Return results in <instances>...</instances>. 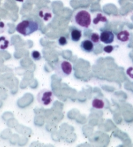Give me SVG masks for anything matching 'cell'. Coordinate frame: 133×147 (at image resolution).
Segmentation results:
<instances>
[{"label": "cell", "mask_w": 133, "mask_h": 147, "mask_svg": "<svg viewBox=\"0 0 133 147\" xmlns=\"http://www.w3.org/2000/svg\"><path fill=\"white\" fill-rule=\"evenodd\" d=\"M92 18L90 12L84 9H79L73 12L71 23L80 29H87L90 27Z\"/></svg>", "instance_id": "obj_1"}, {"label": "cell", "mask_w": 133, "mask_h": 147, "mask_svg": "<svg viewBox=\"0 0 133 147\" xmlns=\"http://www.w3.org/2000/svg\"><path fill=\"white\" fill-rule=\"evenodd\" d=\"M39 29L38 23L33 20H25L16 25V31L24 36H27L37 31Z\"/></svg>", "instance_id": "obj_2"}, {"label": "cell", "mask_w": 133, "mask_h": 147, "mask_svg": "<svg viewBox=\"0 0 133 147\" xmlns=\"http://www.w3.org/2000/svg\"><path fill=\"white\" fill-rule=\"evenodd\" d=\"M54 70L58 77L66 78L70 76L73 71V65L67 60H61L54 65Z\"/></svg>", "instance_id": "obj_3"}, {"label": "cell", "mask_w": 133, "mask_h": 147, "mask_svg": "<svg viewBox=\"0 0 133 147\" xmlns=\"http://www.w3.org/2000/svg\"><path fill=\"white\" fill-rule=\"evenodd\" d=\"M54 93L49 89H43L40 90L37 96L38 102L43 106L50 105L54 101Z\"/></svg>", "instance_id": "obj_4"}, {"label": "cell", "mask_w": 133, "mask_h": 147, "mask_svg": "<svg viewBox=\"0 0 133 147\" xmlns=\"http://www.w3.org/2000/svg\"><path fill=\"white\" fill-rule=\"evenodd\" d=\"M108 22V18L105 14L100 12H98L94 13L92 18V24L93 27L96 29H101Z\"/></svg>", "instance_id": "obj_5"}, {"label": "cell", "mask_w": 133, "mask_h": 147, "mask_svg": "<svg viewBox=\"0 0 133 147\" xmlns=\"http://www.w3.org/2000/svg\"><path fill=\"white\" fill-rule=\"evenodd\" d=\"M38 16L43 22H48L53 19V13L52 9L48 7H42L38 11Z\"/></svg>", "instance_id": "obj_6"}, {"label": "cell", "mask_w": 133, "mask_h": 147, "mask_svg": "<svg viewBox=\"0 0 133 147\" xmlns=\"http://www.w3.org/2000/svg\"><path fill=\"white\" fill-rule=\"evenodd\" d=\"M101 42L105 44H111L113 43L115 39L114 34L111 31H104L100 34Z\"/></svg>", "instance_id": "obj_7"}, {"label": "cell", "mask_w": 133, "mask_h": 147, "mask_svg": "<svg viewBox=\"0 0 133 147\" xmlns=\"http://www.w3.org/2000/svg\"><path fill=\"white\" fill-rule=\"evenodd\" d=\"M116 39L121 44H126L131 39V34L128 30H122L117 34Z\"/></svg>", "instance_id": "obj_8"}, {"label": "cell", "mask_w": 133, "mask_h": 147, "mask_svg": "<svg viewBox=\"0 0 133 147\" xmlns=\"http://www.w3.org/2000/svg\"><path fill=\"white\" fill-rule=\"evenodd\" d=\"M81 49L85 53H91L94 50L95 44L91 41L90 39H85L81 42L80 44Z\"/></svg>", "instance_id": "obj_9"}, {"label": "cell", "mask_w": 133, "mask_h": 147, "mask_svg": "<svg viewBox=\"0 0 133 147\" xmlns=\"http://www.w3.org/2000/svg\"><path fill=\"white\" fill-rule=\"evenodd\" d=\"M83 33L79 28H75L71 30L70 34V40L73 42H78L81 40Z\"/></svg>", "instance_id": "obj_10"}, {"label": "cell", "mask_w": 133, "mask_h": 147, "mask_svg": "<svg viewBox=\"0 0 133 147\" xmlns=\"http://www.w3.org/2000/svg\"><path fill=\"white\" fill-rule=\"evenodd\" d=\"M92 106L97 110H101L105 106V102L100 98H94L92 101Z\"/></svg>", "instance_id": "obj_11"}, {"label": "cell", "mask_w": 133, "mask_h": 147, "mask_svg": "<svg viewBox=\"0 0 133 147\" xmlns=\"http://www.w3.org/2000/svg\"><path fill=\"white\" fill-rule=\"evenodd\" d=\"M10 40L5 36H0V49L5 50L10 46Z\"/></svg>", "instance_id": "obj_12"}, {"label": "cell", "mask_w": 133, "mask_h": 147, "mask_svg": "<svg viewBox=\"0 0 133 147\" xmlns=\"http://www.w3.org/2000/svg\"><path fill=\"white\" fill-rule=\"evenodd\" d=\"M90 39L95 45H98L101 42L100 34H99L98 32H92L90 34Z\"/></svg>", "instance_id": "obj_13"}, {"label": "cell", "mask_w": 133, "mask_h": 147, "mask_svg": "<svg viewBox=\"0 0 133 147\" xmlns=\"http://www.w3.org/2000/svg\"><path fill=\"white\" fill-rule=\"evenodd\" d=\"M31 57L35 61H40V60L42 58V56L41 53L38 51L34 50L31 53Z\"/></svg>", "instance_id": "obj_14"}, {"label": "cell", "mask_w": 133, "mask_h": 147, "mask_svg": "<svg viewBox=\"0 0 133 147\" xmlns=\"http://www.w3.org/2000/svg\"><path fill=\"white\" fill-rule=\"evenodd\" d=\"M58 43L60 46H65L68 44V40L65 36H60L58 40Z\"/></svg>", "instance_id": "obj_15"}, {"label": "cell", "mask_w": 133, "mask_h": 147, "mask_svg": "<svg viewBox=\"0 0 133 147\" xmlns=\"http://www.w3.org/2000/svg\"><path fill=\"white\" fill-rule=\"evenodd\" d=\"M114 49V47L112 45H106L103 47V51L104 52H105L107 53H111L112 51H113Z\"/></svg>", "instance_id": "obj_16"}, {"label": "cell", "mask_w": 133, "mask_h": 147, "mask_svg": "<svg viewBox=\"0 0 133 147\" xmlns=\"http://www.w3.org/2000/svg\"><path fill=\"white\" fill-rule=\"evenodd\" d=\"M126 74L129 78L133 79V66H130L127 68Z\"/></svg>", "instance_id": "obj_17"}, {"label": "cell", "mask_w": 133, "mask_h": 147, "mask_svg": "<svg viewBox=\"0 0 133 147\" xmlns=\"http://www.w3.org/2000/svg\"><path fill=\"white\" fill-rule=\"evenodd\" d=\"M6 30V25L3 22L0 21V34L3 33Z\"/></svg>", "instance_id": "obj_18"}, {"label": "cell", "mask_w": 133, "mask_h": 147, "mask_svg": "<svg viewBox=\"0 0 133 147\" xmlns=\"http://www.w3.org/2000/svg\"><path fill=\"white\" fill-rule=\"evenodd\" d=\"M16 1L18 2H24V0H16Z\"/></svg>", "instance_id": "obj_19"}]
</instances>
